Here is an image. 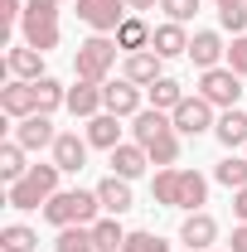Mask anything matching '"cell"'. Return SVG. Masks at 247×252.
Segmentation results:
<instances>
[{
	"label": "cell",
	"instance_id": "obj_7",
	"mask_svg": "<svg viewBox=\"0 0 247 252\" xmlns=\"http://www.w3.org/2000/svg\"><path fill=\"white\" fill-rule=\"evenodd\" d=\"M199 97L214 102L218 112H228V107L243 102V78H238L228 63H223V68H209V73H199Z\"/></svg>",
	"mask_w": 247,
	"mask_h": 252
},
{
	"label": "cell",
	"instance_id": "obj_24",
	"mask_svg": "<svg viewBox=\"0 0 247 252\" xmlns=\"http://www.w3.org/2000/svg\"><path fill=\"white\" fill-rule=\"evenodd\" d=\"M214 136L228 146V151H247V112H238V107H228L223 117H218Z\"/></svg>",
	"mask_w": 247,
	"mask_h": 252
},
{
	"label": "cell",
	"instance_id": "obj_38",
	"mask_svg": "<svg viewBox=\"0 0 247 252\" xmlns=\"http://www.w3.org/2000/svg\"><path fill=\"white\" fill-rule=\"evenodd\" d=\"M228 252H247V223L233 228V248H228Z\"/></svg>",
	"mask_w": 247,
	"mask_h": 252
},
{
	"label": "cell",
	"instance_id": "obj_9",
	"mask_svg": "<svg viewBox=\"0 0 247 252\" xmlns=\"http://www.w3.org/2000/svg\"><path fill=\"white\" fill-rule=\"evenodd\" d=\"M126 15H131L126 0H78V20L93 34H117Z\"/></svg>",
	"mask_w": 247,
	"mask_h": 252
},
{
	"label": "cell",
	"instance_id": "obj_36",
	"mask_svg": "<svg viewBox=\"0 0 247 252\" xmlns=\"http://www.w3.org/2000/svg\"><path fill=\"white\" fill-rule=\"evenodd\" d=\"M25 0H0V34H10V25H20Z\"/></svg>",
	"mask_w": 247,
	"mask_h": 252
},
{
	"label": "cell",
	"instance_id": "obj_12",
	"mask_svg": "<svg viewBox=\"0 0 247 252\" xmlns=\"http://www.w3.org/2000/svg\"><path fill=\"white\" fill-rule=\"evenodd\" d=\"M102 102H107V112L112 117H136L141 112V88L131 83V78H117V83H102Z\"/></svg>",
	"mask_w": 247,
	"mask_h": 252
},
{
	"label": "cell",
	"instance_id": "obj_10",
	"mask_svg": "<svg viewBox=\"0 0 247 252\" xmlns=\"http://www.w3.org/2000/svg\"><path fill=\"white\" fill-rule=\"evenodd\" d=\"M15 141H20L25 151H54L59 131H54V122H49L44 112H34V117H25V122H15Z\"/></svg>",
	"mask_w": 247,
	"mask_h": 252
},
{
	"label": "cell",
	"instance_id": "obj_2",
	"mask_svg": "<svg viewBox=\"0 0 247 252\" xmlns=\"http://www.w3.org/2000/svg\"><path fill=\"white\" fill-rule=\"evenodd\" d=\"M151 194H155V204H165V209L199 214V209L209 204V180H204L199 170H180V165H170V170H155Z\"/></svg>",
	"mask_w": 247,
	"mask_h": 252
},
{
	"label": "cell",
	"instance_id": "obj_6",
	"mask_svg": "<svg viewBox=\"0 0 247 252\" xmlns=\"http://www.w3.org/2000/svg\"><path fill=\"white\" fill-rule=\"evenodd\" d=\"M117 54H122V44H117L112 34H93V39H83V44H78L73 68H78V78H83V83H107V73L117 68Z\"/></svg>",
	"mask_w": 247,
	"mask_h": 252
},
{
	"label": "cell",
	"instance_id": "obj_40",
	"mask_svg": "<svg viewBox=\"0 0 247 252\" xmlns=\"http://www.w3.org/2000/svg\"><path fill=\"white\" fill-rule=\"evenodd\" d=\"M214 5H218V10H223V5H243V0H214Z\"/></svg>",
	"mask_w": 247,
	"mask_h": 252
},
{
	"label": "cell",
	"instance_id": "obj_21",
	"mask_svg": "<svg viewBox=\"0 0 247 252\" xmlns=\"http://www.w3.org/2000/svg\"><path fill=\"white\" fill-rule=\"evenodd\" d=\"M151 49L160 54V59H180V54H189V30L175 25V20H165V25H155Z\"/></svg>",
	"mask_w": 247,
	"mask_h": 252
},
{
	"label": "cell",
	"instance_id": "obj_31",
	"mask_svg": "<svg viewBox=\"0 0 247 252\" xmlns=\"http://www.w3.org/2000/svg\"><path fill=\"white\" fill-rule=\"evenodd\" d=\"M54 248L59 252H97V243H93V228H59Z\"/></svg>",
	"mask_w": 247,
	"mask_h": 252
},
{
	"label": "cell",
	"instance_id": "obj_39",
	"mask_svg": "<svg viewBox=\"0 0 247 252\" xmlns=\"http://www.w3.org/2000/svg\"><path fill=\"white\" fill-rule=\"evenodd\" d=\"M155 5H160V0H126V10H131V15H141V10H155Z\"/></svg>",
	"mask_w": 247,
	"mask_h": 252
},
{
	"label": "cell",
	"instance_id": "obj_25",
	"mask_svg": "<svg viewBox=\"0 0 247 252\" xmlns=\"http://www.w3.org/2000/svg\"><path fill=\"white\" fill-rule=\"evenodd\" d=\"M34 102H39V112H44V117H54L59 107H68V88H63L59 78H49V73H44V78L34 83Z\"/></svg>",
	"mask_w": 247,
	"mask_h": 252
},
{
	"label": "cell",
	"instance_id": "obj_1",
	"mask_svg": "<svg viewBox=\"0 0 247 252\" xmlns=\"http://www.w3.org/2000/svg\"><path fill=\"white\" fill-rule=\"evenodd\" d=\"M131 141L146 146L151 165H160V170H170V165L180 160V131H175V122H170V112L141 107V112L131 117Z\"/></svg>",
	"mask_w": 247,
	"mask_h": 252
},
{
	"label": "cell",
	"instance_id": "obj_17",
	"mask_svg": "<svg viewBox=\"0 0 247 252\" xmlns=\"http://www.w3.org/2000/svg\"><path fill=\"white\" fill-rule=\"evenodd\" d=\"M112 156V175H122V180H141L146 175V165H151V156H146V146H136V141H122L117 151H107Z\"/></svg>",
	"mask_w": 247,
	"mask_h": 252
},
{
	"label": "cell",
	"instance_id": "obj_4",
	"mask_svg": "<svg viewBox=\"0 0 247 252\" xmlns=\"http://www.w3.org/2000/svg\"><path fill=\"white\" fill-rule=\"evenodd\" d=\"M59 165L49 160V165H30V175L25 180H15V185H5V204L10 209H39V204H49L54 194H59Z\"/></svg>",
	"mask_w": 247,
	"mask_h": 252
},
{
	"label": "cell",
	"instance_id": "obj_18",
	"mask_svg": "<svg viewBox=\"0 0 247 252\" xmlns=\"http://www.w3.org/2000/svg\"><path fill=\"white\" fill-rule=\"evenodd\" d=\"M68 112L83 117V122H93L97 112H107V102H102V83H83V78H78V88H68Z\"/></svg>",
	"mask_w": 247,
	"mask_h": 252
},
{
	"label": "cell",
	"instance_id": "obj_8",
	"mask_svg": "<svg viewBox=\"0 0 247 252\" xmlns=\"http://www.w3.org/2000/svg\"><path fill=\"white\" fill-rule=\"evenodd\" d=\"M214 112H218L214 102H204V97L194 93V97H185V102L170 112V122H175V131H180V136H204V131H214V126H218Z\"/></svg>",
	"mask_w": 247,
	"mask_h": 252
},
{
	"label": "cell",
	"instance_id": "obj_43",
	"mask_svg": "<svg viewBox=\"0 0 247 252\" xmlns=\"http://www.w3.org/2000/svg\"><path fill=\"white\" fill-rule=\"evenodd\" d=\"M243 156H247V151H243Z\"/></svg>",
	"mask_w": 247,
	"mask_h": 252
},
{
	"label": "cell",
	"instance_id": "obj_33",
	"mask_svg": "<svg viewBox=\"0 0 247 252\" xmlns=\"http://www.w3.org/2000/svg\"><path fill=\"white\" fill-rule=\"evenodd\" d=\"M199 5H204V0H160L165 20H175V25H189V20L199 15Z\"/></svg>",
	"mask_w": 247,
	"mask_h": 252
},
{
	"label": "cell",
	"instance_id": "obj_16",
	"mask_svg": "<svg viewBox=\"0 0 247 252\" xmlns=\"http://www.w3.org/2000/svg\"><path fill=\"white\" fill-rule=\"evenodd\" d=\"M5 73L20 78V83H39V78H44V54L30 49V44H20V49L5 54Z\"/></svg>",
	"mask_w": 247,
	"mask_h": 252
},
{
	"label": "cell",
	"instance_id": "obj_5",
	"mask_svg": "<svg viewBox=\"0 0 247 252\" xmlns=\"http://www.w3.org/2000/svg\"><path fill=\"white\" fill-rule=\"evenodd\" d=\"M20 34H25V44L39 49V54L59 49V0H25Z\"/></svg>",
	"mask_w": 247,
	"mask_h": 252
},
{
	"label": "cell",
	"instance_id": "obj_22",
	"mask_svg": "<svg viewBox=\"0 0 247 252\" xmlns=\"http://www.w3.org/2000/svg\"><path fill=\"white\" fill-rule=\"evenodd\" d=\"M117 44H122V54H141V49H151V39H155V25H146L141 15H126L122 20V30L112 34Z\"/></svg>",
	"mask_w": 247,
	"mask_h": 252
},
{
	"label": "cell",
	"instance_id": "obj_11",
	"mask_svg": "<svg viewBox=\"0 0 247 252\" xmlns=\"http://www.w3.org/2000/svg\"><path fill=\"white\" fill-rule=\"evenodd\" d=\"M88 136H78V131H59V141H54V165H59L63 175H78L83 165H88Z\"/></svg>",
	"mask_w": 247,
	"mask_h": 252
},
{
	"label": "cell",
	"instance_id": "obj_3",
	"mask_svg": "<svg viewBox=\"0 0 247 252\" xmlns=\"http://www.w3.org/2000/svg\"><path fill=\"white\" fill-rule=\"evenodd\" d=\"M97 209H102L97 189H59V194L44 204V219L54 223V228H93Z\"/></svg>",
	"mask_w": 247,
	"mask_h": 252
},
{
	"label": "cell",
	"instance_id": "obj_32",
	"mask_svg": "<svg viewBox=\"0 0 247 252\" xmlns=\"http://www.w3.org/2000/svg\"><path fill=\"white\" fill-rule=\"evenodd\" d=\"M218 25L233 34V39L247 34V0H243V5H223V10H218Z\"/></svg>",
	"mask_w": 247,
	"mask_h": 252
},
{
	"label": "cell",
	"instance_id": "obj_15",
	"mask_svg": "<svg viewBox=\"0 0 247 252\" xmlns=\"http://www.w3.org/2000/svg\"><path fill=\"white\" fill-rule=\"evenodd\" d=\"M189 59H194V68H199V73H209V68H223L228 49H223V39H218L214 30H199L194 39H189Z\"/></svg>",
	"mask_w": 247,
	"mask_h": 252
},
{
	"label": "cell",
	"instance_id": "obj_19",
	"mask_svg": "<svg viewBox=\"0 0 247 252\" xmlns=\"http://www.w3.org/2000/svg\"><path fill=\"white\" fill-rule=\"evenodd\" d=\"M160 54H155V49H141V54H126V68H122V78H131V83H136V88H151L155 78H165V73H160Z\"/></svg>",
	"mask_w": 247,
	"mask_h": 252
},
{
	"label": "cell",
	"instance_id": "obj_35",
	"mask_svg": "<svg viewBox=\"0 0 247 252\" xmlns=\"http://www.w3.org/2000/svg\"><path fill=\"white\" fill-rule=\"evenodd\" d=\"M228 68H233L238 78H247V34L233 39V49H228Z\"/></svg>",
	"mask_w": 247,
	"mask_h": 252
},
{
	"label": "cell",
	"instance_id": "obj_34",
	"mask_svg": "<svg viewBox=\"0 0 247 252\" xmlns=\"http://www.w3.org/2000/svg\"><path fill=\"white\" fill-rule=\"evenodd\" d=\"M122 252H170V243H160L155 233H126Z\"/></svg>",
	"mask_w": 247,
	"mask_h": 252
},
{
	"label": "cell",
	"instance_id": "obj_14",
	"mask_svg": "<svg viewBox=\"0 0 247 252\" xmlns=\"http://www.w3.org/2000/svg\"><path fill=\"white\" fill-rule=\"evenodd\" d=\"M0 112L5 117H15V122H25L39 112V102H34V83H20V78H10L5 88H0Z\"/></svg>",
	"mask_w": 247,
	"mask_h": 252
},
{
	"label": "cell",
	"instance_id": "obj_28",
	"mask_svg": "<svg viewBox=\"0 0 247 252\" xmlns=\"http://www.w3.org/2000/svg\"><path fill=\"white\" fill-rule=\"evenodd\" d=\"M39 248V233L25 223H5L0 228V252H34Z\"/></svg>",
	"mask_w": 247,
	"mask_h": 252
},
{
	"label": "cell",
	"instance_id": "obj_23",
	"mask_svg": "<svg viewBox=\"0 0 247 252\" xmlns=\"http://www.w3.org/2000/svg\"><path fill=\"white\" fill-rule=\"evenodd\" d=\"M97 199H102V209L117 219V214H126L136 199H131V180H122V175H107L102 185H97Z\"/></svg>",
	"mask_w": 247,
	"mask_h": 252
},
{
	"label": "cell",
	"instance_id": "obj_20",
	"mask_svg": "<svg viewBox=\"0 0 247 252\" xmlns=\"http://www.w3.org/2000/svg\"><path fill=\"white\" fill-rule=\"evenodd\" d=\"M88 146H97V151H117L122 146V117H112V112H97L93 122H88Z\"/></svg>",
	"mask_w": 247,
	"mask_h": 252
},
{
	"label": "cell",
	"instance_id": "obj_37",
	"mask_svg": "<svg viewBox=\"0 0 247 252\" xmlns=\"http://www.w3.org/2000/svg\"><path fill=\"white\" fill-rule=\"evenodd\" d=\"M233 219L247 223V185H243V189H233Z\"/></svg>",
	"mask_w": 247,
	"mask_h": 252
},
{
	"label": "cell",
	"instance_id": "obj_29",
	"mask_svg": "<svg viewBox=\"0 0 247 252\" xmlns=\"http://www.w3.org/2000/svg\"><path fill=\"white\" fill-rule=\"evenodd\" d=\"M214 180H218V185H228V189H243L247 185V156H233V151H228V156L218 160Z\"/></svg>",
	"mask_w": 247,
	"mask_h": 252
},
{
	"label": "cell",
	"instance_id": "obj_41",
	"mask_svg": "<svg viewBox=\"0 0 247 252\" xmlns=\"http://www.w3.org/2000/svg\"><path fill=\"white\" fill-rule=\"evenodd\" d=\"M59 5H63V0H59ZM73 5H78V0H73Z\"/></svg>",
	"mask_w": 247,
	"mask_h": 252
},
{
	"label": "cell",
	"instance_id": "obj_30",
	"mask_svg": "<svg viewBox=\"0 0 247 252\" xmlns=\"http://www.w3.org/2000/svg\"><path fill=\"white\" fill-rule=\"evenodd\" d=\"M93 243H97V252H122L126 228H122L117 219H97V223H93Z\"/></svg>",
	"mask_w": 247,
	"mask_h": 252
},
{
	"label": "cell",
	"instance_id": "obj_13",
	"mask_svg": "<svg viewBox=\"0 0 247 252\" xmlns=\"http://www.w3.org/2000/svg\"><path fill=\"white\" fill-rule=\"evenodd\" d=\"M180 243L185 248H194V252H204V248H214L218 243V219L214 214H185V223H180Z\"/></svg>",
	"mask_w": 247,
	"mask_h": 252
},
{
	"label": "cell",
	"instance_id": "obj_42",
	"mask_svg": "<svg viewBox=\"0 0 247 252\" xmlns=\"http://www.w3.org/2000/svg\"><path fill=\"white\" fill-rule=\"evenodd\" d=\"M185 252H194V248H185Z\"/></svg>",
	"mask_w": 247,
	"mask_h": 252
},
{
	"label": "cell",
	"instance_id": "obj_26",
	"mask_svg": "<svg viewBox=\"0 0 247 252\" xmlns=\"http://www.w3.org/2000/svg\"><path fill=\"white\" fill-rule=\"evenodd\" d=\"M146 93H151V107L155 112H175V107H180V102H185V88H180V83H175V78H155L151 88H146Z\"/></svg>",
	"mask_w": 247,
	"mask_h": 252
},
{
	"label": "cell",
	"instance_id": "obj_27",
	"mask_svg": "<svg viewBox=\"0 0 247 252\" xmlns=\"http://www.w3.org/2000/svg\"><path fill=\"white\" fill-rule=\"evenodd\" d=\"M25 175H30V165H25V146H20V141H5V146H0V180L15 185V180H25Z\"/></svg>",
	"mask_w": 247,
	"mask_h": 252
}]
</instances>
